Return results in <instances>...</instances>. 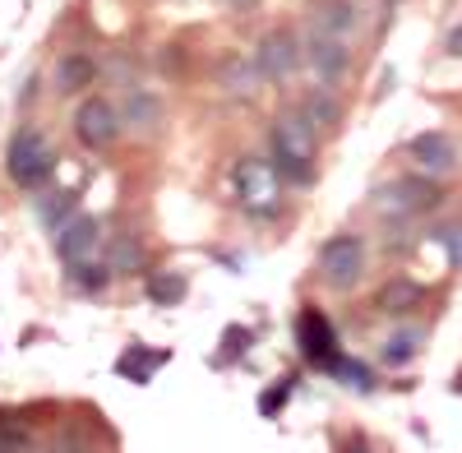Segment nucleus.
I'll return each mask as SVG.
<instances>
[{
  "mask_svg": "<svg viewBox=\"0 0 462 453\" xmlns=\"http://www.w3.org/2000/svg\"><path fill=\"white\" fill-rule=\"evenodd\" d=\"M273 167L291 180H310V162H315V121L305 111H287L273 121Z\"/></svg>",
  "mask_w": 462,
  "mask_h": 453,
  "instance_id": "nucleus-1",
  "label": "nucleus"
},
{
  "mask_svg": "<svg viewBox=\"0 0 462 453\" xmlns=\"http://www.w3.org/2000/svg\"><path fill=\"white\" fill-rule=\"evenodd\" d=\"M51 167H56V148L47 143V134L37 130V125L14 130V139H10V148H5V171H10V180L32 190V185H42V180L51 176Z\"/></svg>",
  "mask_w": 462,
  "mask_h": 453,
  "instance_id": "nucleus-2",
  "label": "nucleus"
},
{
  "mask_svg": "<svg viewBox=\"0 0 462 453\" xmlns=\"http://www.w3.org/2000/svg\"><path fill=\"white\" fill-rule=\"evenodd\" d=\"M236 199L245 213L254 217H273L278 204H282V180H278V167L263 162V158H245L236 167Z\"/></svg>",
  "mask_w": 462,
  "mask_h": 453,
  "instance_id": "nucleus-3",
  "label": "nucleus"
},
{
  "mask_svg": "<svg viewBox=\"0 0 462 453\" xmlns=\"http://www.w3.org/2000/svg\"><path fill=\"white\" fill-rule=\"evenodd\" d=\"M361 273H365V245H361V236L342 232V236H333L319 250V278L333 291H352L361 282Z\"/></svg>",
  "mask_w": 462,
  "mask_h": 453,
  "instance_id": "nucleus-4",
  "label": "nucleus"
},
{
  "mask_svg": "<svg viewBox=\"0 0 462 453\" xmlns=\"http://www.w3.org/2000/svg\"><path fill=\"white\" fill-rule=\"evenodd\" d=\"M296 343H300V356L310 361L315 370H328L333 374V365L342 361V352H337V333H333V324H328V315L324 310H300V319H296Z\"/></svg>",
  "mask_w": 462,
  "mask_h": 453,
  "instance_id": "nucleus-5",
  "label": "nucleus"
},
{
  "mask_svg": "<svg viewBox=\"0 0 462 453\" xmlns=\"http://www.w3.org/2000/svg\"><path fill=\"white\" fill-rule=\"evenodd\" d=\"M121 106H111L106 97H88L79 102V111H74V134H79L84 148H111L116 139H121Z\"/></svg>",
  "mask_w": 462,
  "mask_h": 453,
  "instance_id": "nucleus-6",
  "label": "nucleus"
},
{
  "mask_svg": "<svg viewBox=\"0 0 462 453\" xmlns=\"http://www.w3.org/2000/svg\"><path fill=\"white\" fill-rule=\"evenodd\" d=\"M254 60H259V74H263V79L287 84L291 74L305 65V47H296V37H291L287 28H278V32L259 37V51H254Z\"/></svg>",
  "mask_w": 462,
  "mask_h": 453,
  "instance_id": "nucleus-7",
  "label": "nucleus"
},
{
  "mask_svg": "<svg viewBox=\"0 0 462 453\" xmlns=\"http://www.w3.org/2000/svg\"><path fill=\"white\" fill-rule=\"evenodd\" d=\"M305 65H310V74L319 84H337L346 69H352V51H346V42H337V37H324L310 28V37H305Z\"/></svg>",
  "mask_w": 462,
  "mask_h": 453,
  "instance_id": "nucleus-8",
  "label": "nucleus"
},
{
  "mask_svg": "<svg viewBox=\"0 0 462 453\" xmlns=\"http://www.w3.org/2000/svg\"><path fill=\"white\" fill-rule=\"evenodd\" d=\"M162 97H152L148 88H125V97H121V125L130 130V134H158L162 130Z\"/></svg>",
  "mask_w": 462,
  "mask_h": 453,
  "instance_id": "nucleus-9",
  "label": "nucleus"
},
{
  "mask_svg": "<svg viewBox=\"0 0 462 453\" xmlns=\"http://www.w3.org/2000/svg\"><path fill=\"white\" fill-rule=\"evenodd\" d=\"M263 84V74H259V60L254 56H241V51H226L217 60V88L226 97H254Z\"/></svg>",
  "mask_w": 462,
  "mask_h": 453,
  "instance_id": "nucleus-10",
  "label": "nucleus"
},
{
  "mask_svg": "<svg viewBox=\"0 0 462 453\" xmlns=\"http://www.w3.org/2000/svg\"><path fill=\"white\" fill-rule=\"evenodd\" d=\"M411 158H416V167L426 176H448L457 167V143L444 130H426V134L411 139Z\"/></svg>",
  "mask_w": 462,
  "mask_h": 453,
  "instance_id": "nucleus-11",
  "label": "nucleus"
},
{
  "mask_svg": "<svg viewBox=\"0 0 462 453\" xmlns=\"http://www.w3.org/2000/svg\"><path fill=\"white\" fill-rule=\"evenodd\" d=\"M97 250V222L88 217V213H74L60 232H56V254L69 263H88V254Z\"/></svg>",
  "mask_w": 462,
  "mask_h": 453,
  "instance_id": "nucleus-12",
  "label": "nucleus"
},
{
  "mask_svg": "<svg viewBox=\"0 0 462 453\" xmlns=\"http://www.w3.org/2000/svg\"><path fill=\"white\" fill-rule=\"evenodd\" d=\"M435 199H439L435 185L416 180V176H402V180L389 185V190H379V213H420V208H430Z\"/></svg>",
  "mask_w": 462,
  "mask_h": 453,
  "instance_id": "nucleus-13",
  "label": "nucleus"
},
{
  "mask_svg": "<svg viewBox=\"0 0 462 453\" xmlns=\"http://www.w3.org/2000/svg\"><path fill=\"white\" fill-rule=\"evenodd\" d=\"M310 28L324 32V37H337V42H346V37L361 28V19H356L352 0H315V5H310Z\"/></svg>",
  "mask_w": 462,
  "mask_h": 453,
  "instance_id": "nucleus-14",
  "label": "nucleus"
},
{
  "mask_svg": "<svg viewBox=\"0 0 462 453\" xmlns=\"http://www.w3.org/2000/svg\"><path fill=\"white\" fill-rule=\"evenodd\" d=\"M93 79H97V65H93V56H84V51H69V56H60V65H56V88H60V93H84Z\"/></svg>",
  "mask_w": 462,
  "mask_h": 453,
  "instance_id": "nucleus-15",
  "label": "nucleus"
},
{
  "mask_svg": "<svg viewBox=\"0 0 462 453\" xmlns=\"http://www.w3.org/2000/svg\"><path fill=\"white\" fill-rule=\"evenodd\" d=\"M420 328H393L389 337H383V347H379V356H383V365H393V370H402V365H411L416 361V352H420Z\"/></svg>",
  "mask_w": 462,
  "mask_h": 453,
  "instance_id": "nucleus-16",
  "label": "nucleus"
},
{
  "mask_svg": "<svg viewBox=\"0 0 462 453\" xmlns=\"http://www.w3.org/2000/svg\"><path fill=\"white\" fill-rule=\"evenodd\" d=\"M185 291H189V282H185V273H176V269L152 273V278H148V296L158 300V306H180Z\"/></svg>",
  "mask_w": 462,
  "mask_h": 453,
  "instance_id": "nucleus-17",
  "label": "nucleus"
},
{
  "mask_svg": "<svg viewBox=\"0 0 462 453\" xmlns=\"http://www.w3.org/2000/svg\"><path fill=\"white\" fill-rule=\"evenodd\" d=\"M158 361H167V352H143V347H125V356L116 361V370L125 374V380H134V384H148V374H152V365Z\"/></svg>",
  "mask_w": 462,
  "mask_h": 453,
  "instance_id": "nucleus-18",
  "label": "nucleus"
},
{
  "mask_svg": "<svg viewBox=\"0 0 462 453\" xmlns=\"http://www.w3.org/2000/svg\"><path fill=\"white\" fill-rule=\"evenodd\" d=\"M416 300H420V287L407 282V278H393L389 287L379 291V310H383V315H402V310L416 306Z\"/></svg>",
  "mask_w": 462,
  "mask_h": 453,
  "instance_id": "nucleus-19",
  "label": "nucleus"
},
{
  "mask_svg": "<svg viewBox=\"0 0 462 453\" xmlns=\"http://www.w3.org/2000/svg\"><path fill=\"white\" fill-rule=\"evenodd\" d=\"M143 269V245L134 236H121L111 250V273H139Z\"/></svg>",
  "mask_w": 462,
  "mask_h": 453,
  "instance_id": "nucleus-20",
  "label": "nucleus"
},
{
  "mask_svg": "<svg viewBox=\"0 0 462 453\" xmlns=\"http://www.w3.org/2000/svg\"><path fill=\"white\" fill-rule=\"evenodd\" d=\"M111 282V269H102V263H74L69 269V287L74 291H102Z\"/></svg>",
  "mask_w": 462,
  "mask_h": 453,
  "instance_id": "nucleus-21",
  "label": "nucleus"
},
{
  "mask_svg": "<svg viewBox=\"0 0 462 453\" xmlns=\"http://www.w3.org/2000/svg\"><path fill=\"white\" fill-rule=\"evenodd\" d=\"M305 116H310L319 130H333L337 125V102L328 93H310V97H305Z\"/></svg>",
  "mask_w": 462,
  "mask_h": 453,
  "instance_id": "nucleus-22",
  "label": "nucleus"
},
{
  "mask_svg": "<svg viewBox=\"0 0 462 453\" xmlns=\"http://www.w3.org/2000/svg\"><path fill=\"white\" fill-rule=\"evenodd\" d=\"M333 374H337V380H352V389H370V370L361 361H352V356H342L333 365Z\"/></svg>",
  "mask_w": 462,
  "mask_h": 453,
  "instance_id": "nucleus-23",
  "label": "nucleus"
},
{
  "mask_svg": "<svg viewBox=\"0 0 462 453\" xmlns=\"http://www.w3.org/2000/svg\"><path fill=\"white\" fill-rule=\"evenodd\" d=\"M69 204H74V195H56V199H47V204H42V222H51L56 232H60V226H65V222H60V213H65Z\"/></svg>",
  "mask_w": 462,
  "mask_h": 453,
  "instance_id": "nucleus-24",
  "label": "nucleus"
},
{
  "mask_svg": "<svg viewBox=\"0 0 462 453\" xmlns=\"http://www.w3.org/2000/svg\"><path fill=\"white\" fill-rule=\"evenodd\" d=\"M0 453H28V435L23 430H0Z\"/></svg>",
  "mask_w": 462,
  "mask_h": 453,
  "instance_id": "nucleus-25",
  "label": "nucleus"
},
{
  "mask_svg": "<svg viewBox=\"0 0 462 453\" xmlns=\"http://www.w3.org/2000/svg\"><path fill=\"white\" fill-rule=\"evenodd\" d=\"M287 402V384H278V389H268V393H259V411L263 417H273V411Z\"/></svg>",
  "mask_w": 462,
  "mask_h": 453,
  "instance_id": "nucleus-26",
  "label": "nucleus"
},
{
  "mask_svg": "<svg viewBox=\"0 0 462 453\" xmlns=\"http://www.w3.org/2000/svg\"><path fill=\"white\" fill-rule=\"evenodd\" d=\"M439 241L448 245V254L462 263V226H444V232H439Z\"/></svg>",
  "mask_w": 462,
  "mask_h": 453,
  "instance_id": "nucleus-27",
  "label": "nucleus"
},
{
  "mask_svg": "<svg viewBox=\"0 0 462 453\" xmlns=\"http://www.w3.org/2000/svg\"><path fill=\"white\" fill-rule=\"evenodd\" d=\"M51 453H88V444H84L79 435H60V439L51 444Z\"/></svg>",
  "mask_w": 462,
  "mask_h": 453,
  "instance_id": "nucleus-28",
  "label": "nucleus"
},
{
  "mask_svg": "<svg viewBox=\"0 0 462 453\" xmlns=\"http://www.w3.org/2000/svg\"><path fill=\"white\" fill-rule=\"evenodd\" d=\"M444 51H448V56H462V23H457V28L448 32V42H444Z\"/></svg>",
  "mask_w": 462,
  "mask_h": 453,
  "instance_id": "nucleus-29",
  "label": "nucleus"
},
{
  "mask_svg": "<svg viewBox=\"0 0 462 453\" xmlns=\"http://www.w3.org/2000/svg\"><path fill=\"white\" fill-rule=\"evenodd\" d=\"M222 5H231L236 14H245V10H254V5H259V0H222Z\"/></svg>",
  "mask_w": 462,
  "mask_h": 453,
  "instance_id": "nucleus-30",
  "label": "nucleus"
},
{
  "mask_svg": "<svg viewBox=\"0 0 462 453\" xmlns=\"http://www.w3.org/2000/svg\"><path fill=\"white\" fill-rule=\"evenodd\" d=\"M352 453H370V448H365V444H356V448H352Z\"/></svg>",
  "mask_w": 462,
  "mask_h": 453,
  "instance_id": "nucleus-31",
  "label": "nucleus"
}]
</instances>
